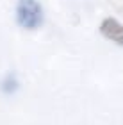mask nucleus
Here are the masks:
<instances>
[{"instance_id": "nucleus-1", "label": "nucleus", "mask_w": 123, "mask_h": 125, "mask_svg": "<svg viewBox=\"0 0 123 125\" xmlns=\"http://www.w3.org/2000/svg\"><path fill=\"white\" fill-rule=\"evenodd\" d=\"M16 20L23 29H38L43 23V9L38 0H20Z\"/></svg>"}, {"instance_id": "nucleus-2", "label": "nucleus", "mask_w": 123, "mask_h": 125, "mask_svg": "<svg viewBox=\"0 0 123 125\" xmlns=\"http://www.w3.org/2000/svg\"><path fill=\"white\" fill-rule=\"evenodd\" d=\"M100 34H102L104 38H107L109 41L123 47V25L116 18H111V16L105 18L102 23H100Z\"/></svg>"}, {"instance_id": "nucleus-3", "label": "nucleus", "mask_w": 123, "mask_h": 125, "mask_svg": "<svg viewBox=\"0 0 123 125\" xmlns=\"http://www.w3.org/2000/svg\"><path fill=\"white\" fill-rule=\"evenodd\" d=\"M16 89H18V81H16L14 73H9V75L4 79V82H2V91H5V93H14Z\"/></svg>"}]
</instances>
